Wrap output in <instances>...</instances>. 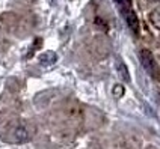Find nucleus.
Wrapping results in <instances>:
<instances>
[{
  "mask_svg": "<svg viewBox=\"0 0 160 149\" xmlns=\"http://www.w3.org/2000/svg\"><path fill=\"white\" fill-rule=\"evenodd\" d=\"M27 139V131L26 128L18 127L17 130L14 131V142H24Z\"/></svg>",
  "mask_w": 160,
  "mask_h": 149,
  "instance_id": "4",
  "label": "nucleus"
},
{
  "mask_svg": "<svg viewBox=\"0 0 160 149\" xmlns=\"http://www.w3.org/2000/svg\"><path fill=\"white\" fill-rule=\"evenodd\" d=\"M39 60L42 65H47V63H53L56 62V54L53 51H48V53H44L41 57H39Z\"/></svg>",
  "mask_w": 160,
  "mask_h": 149,
  "instance_id": "5",
  "label": "nucleus"
},
{
  "mask_svg": "<svg viewBox=\"0 0 160 149\" xmlns=\"http://www.w3.org/2000/svg\"><path fill=\"white\" fill-rule=\"evenodd\" d=\"M139 59H141V63L145 68V71L151 75V77H157L159 75V66H157V62L154 59L152 53L150 50H141L139 51Z\"/></svg>",
  "mask_w": 160,
  "mask_h": 149,
  "instance_id": "2",
  "label": "nucleus"
},
{
  "mask_svg": "<svg viewBox=\"0 0 160 149\" xmlns=\"http://www.w3.org/2000/svg\"><path fill=\"white\" fill-rule=\"evenodd\" d=\"M118 6H119V12L122 14L127 26L130 27V30L133 32L134 35H138L139 30V23H138V17L133 11V5L132 0H118Z\"/></svg>",
  "mask_w": 160,
  "mask_h": 149,
  "instance_id": "1",
  "label": "nucleus"
},
{
  "mask_svg": "<svg viewBox=\"0 0 160 149\" xmlns=\"http://www.w3.org/2000/svg\"><path fill=\"white\" fill-rule=\"evenodd\" d=\"M152 17H156V20H154L156 23H154V24H156V26H159V27H160V12H157V11H156V12L152 14Z\"/></svg>",
  "mask_w": 160,
  "mask_h": 149,
  "instance_id": "6",
  "label": "nucleus"
},
{
  "mask_svg": "<svg viewBox=\"0 0 160 149\" xmlns=\"http://www.w3.org/2000/svg\"><path fill=\"white\" fill-rule=\"evenodd\" d=\"M116 70H118V74H119V77L121 80H124L125 83H130V74H128V71H127V66H125V63L122 60H116Z\"/></svg>",
  "mask_w": 160,
  "mask_h": 149,
  "instance_id": "3",
  "label": "nucleus"
}]
</instances>
